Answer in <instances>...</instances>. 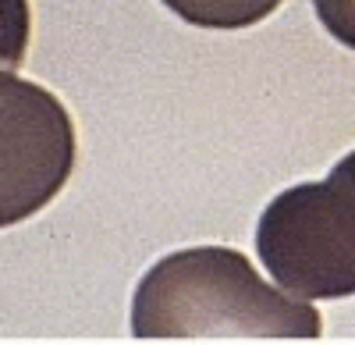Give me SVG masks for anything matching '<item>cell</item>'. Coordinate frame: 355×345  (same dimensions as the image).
<instances>
[{"mask_svg":"<svg viewBox=\"0 0 355 345\" xmlns=\"http://www.w3.org/2000/svg\"><path fill=\"white\" fill-rule=\"evenodd\" d=\"M256 253L299 299L355 296V150L323 182L291 185L270 199L256 228Z\"/></svg>","mask_w":355,"mask_h":345,"instance_id":"7a4b0ae2","label":"cell"},{"mask_svg":"<svg viewBox=\"0 0 355 345\" xmlns=\"http://www.w3.org/2000/svg\"><path fill=\"white\" fill-rule=\"evenodd\" d=\"M313 8H316L320 25L338 43L355 50V0H313Z\"/></svg>","mask_w":355,"mask_h":345,"instance_id":"5b68a950","label":"cell"},{"mask_svg":"<svg viewBox=\"0 0 355 345\" xmlns=\"http://www.w3.org/2000/svg\"><path fill=\"white\" fill-rule=\"evenodd\" d=\"M135 338H320V313L266 285L224 246L178 249L146 271L132 299Z\"/></svg>","mask_w":355,"mask_h":345,"instance_id":"6da1fadb","label":"cell"},{"mask_svg":"<svg viewBox=\"0 0 355 345\" xmlns=\"http://www.w3.org/2000/svg\"><path fill=\"white\" fill-rule=\"evenodd\" d=\"M4 210L0 221L15 224L46 207L75 164V132L68 110L46 90L4 75Z\"/></svg>","mask_w":355,"mask_h":345,"instance_id":"3957f363","label":"cell"},{"mask_svg":"<svg viewBox=\"0 0 355 345\" xmlns=\"http://www.w3.org/2000/svg\"><path fill=\"white\" fill-rule=\"evenodd\" d=\"M164 4L199 28H249L270 18L284 0H164Z\"/></svg>","mask_w":355,"mask_h":345,"instance_id":"277c9868","label":"cell"}]
</instances>
